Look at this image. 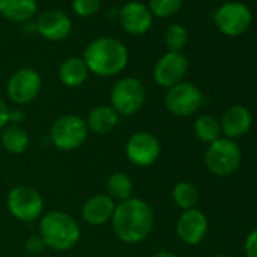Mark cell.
Wrapping results in <instances>:
<instances>
[{
	"label": "cell",
	"instance_id": "obj_34",
	"mask_svg": "<svg viewBox=\"0 0 257 257\" xmlns=\"http://www.w3.org/2000/svg\"><path fill=\"white\" fill-rule=\"evenodd\" d=\"M213 257H230V255H225V254H216V255H213Z\"/></svg>",
	"mask_w": 257,
	"mask_h": 257
},
{
	"label": "cell",
	"instance_id": "obj_25",
	"mask_svg": "<svg viewBox=\"0 0 257 257\" xmlns=\"http://www.w3.org/2000/svg\"><path fill=\"white\" fill-rule=\"evenodd\" d=\"M188 43V31L185 26L179 23H173L167 28L165 32V46L168 52H177L180 53Z\"/></svg>",
	"mask_w": 257,
	"mask_h": 257
},
{
	"label": "cell",
	"instance_id": "obj_23",
	"mask_svg": "<svg viewBox=\"0 0 257 257\" xmlns=\"http://www.w3.org/2000/svg\"><path fill=\"white\" fill-rule=\"evenodd\" d=\"M194 132H195V137L206 144L215 143L216 140L221 138V134H222L219 121L212 115L198 116L194 122Z\"/></svg>",
	"mask_w": 257,
	"mask_h": 257
},
{
	"label": "cell",
	"instance_id": "obj_19",
	"mask_svg": "<svg viewBox=\"0 0 257 257\" xmlns=\"http://www.w3.org/2000/svg\"><path fill=\"white\" fill-rule=\"evenodd\" d=\"M89 76V70L83 61V58L71 56L67 58L58 68V77L67 88H79L82 86Z\"/></svg>",
	"mask_w": 257,
	"mask_h": 257
},
{
	"label": "cell",
	"instance_id": "obj_13",
	"mask_svg": "<svg viewBox=\"0 0 257 257\" xmlns=\"http://www.w3.org/2000/svg\"><path fill=\"white\" fill-rule=\"evenodd\" d=\"M118 20L121 28L128 35H144L153 26V14L149 7L141 2H127L118 11Z\"/></svg>",
	"mask_w": 257,
	"mask_h": 257
},
{
	"label": "cell",
	"instance_id": "obj_32",
	"mask_svg": "<svg viewBox=\"0 0 257 257\" xmlns=\"http://www.w3.org/2000/svg\"><path fill=\"white\" fill-rule=\"evenodd\" d=\"M22 31L23 34H28V35H34L37 34V23L35 22H26L22 25Z\"/></svg>",
	"mask_w": 257,
	"mask_h": 257
},
{
	"label": "cell",
	"instance_id": "obj_7",
	"mask_svg": "<svg viewBox=\"0 0 257 257\" xmlns=\"http://www.w3.org/2000/svg\"><path fill=\"white\" fill-rule=\"evenodd\" d=\"M7 207L10 213L22 222H34L43 215V195L29 185L14 186L7 197Z\"/></svg>",
	"mask_w": 257,
	"mask_h": 257
},
{
	"label": "cell",
	"instance_id": "obj_11",
	"mask_svg": "<svg viewBox=\"0 0 257 257\" xmlns=\"http://www.w3.org/2000/svg\"><path fill=\"white\" fill-rule=\"evenodd\" d=\"M125 156L137 167H152L161 156V143L150 132H135L125 143Z\"/></svg>",
	"mask_w": 257,
	"mask_h": 257
},
{
	"label": "cell",
	"instance_id": "obj_35",
	"mask_svg": "<svg viewBox=\"0 0 257 257\" xmlns=\"http://www.w3.org/2000/svg\"><path fill=\"white\" fill-rule=\"evenodd\" d=\"M40 257H50V255H40Z\"/></svg>",
	"mask_w": 257,
	"mask_h": 257
},
{
	"label": "cell",
	"instance_id": "obj_3",
	"mask_svg": "<svg viewBox=\"0 0 257 257\" xmlns=\"http://www.w3.org/2000/svg\"><path fill=\"white\" fill-rule=\"evenodd\" d=\"M40 236L47 248L62 252L77 245L80 240V227L70 213L50 210L40 221Z\"/></svg>",
	"mask_w": 257,
	"mask_h": 257
},
{
	"label": "cell",
	"instance_id": "obj_27",
	"mask_svg": "<svg viewBox=\"0 0 257 257\" xmlns=\"http://www.w3.org/2000/svg\"><path fill=\"white\" fill-rule=\"evenodd\" d=\"M101 0H71V8L79 17H92L98 13Z\"/></svg>",
	"mask_w": 257,
	"mask_h": 257
},
{
	"label": "cell",
	"instance_id": "obj_15",
	"mask_svg": "<svg viewBox=\"0 0 257 257\" xmlns=\"http://www.w3.org/2000/svg\"><path fill=\"white\" fill-rule=\"evenodd\" d=\"M37 23V34H40L47 41H62L70 37L73 31L71 19L58 10H49L40 14Z\"/></svg>",
	"mask_w": 257,
	"mask_h": 257
},
{
	"label": "cell",
	"instance_id": "obj_36",
	"mask_svg": "<svg viewBox=\"0 0 257 257\" xmlns=\"http://www.w3.org/2000/svg\"><path fill=\"white\" fill-rule=\"evenodd\" d=\"M255 2H257V0H255Z\"/></svg>",
	"mask_w": 257,
	"mask_h": 257
},
{
	"label": "cell",
	"instance_id": "obj_8",
	"mask_svg": "<svg viewBox=\"0 0 257 257\" xmlns=\"http://www.w3.org/2000/svg\"><path fill=\"white\" fill-rule=\"evenodd\" d=\"M218 31L225 37H239L248 31L252 22L249 8L240 2L222 4L213 14Z\"/></svg>",
	"mask_w": 257,
	"mask_h": 257
},
{
	"label": "cell",
	"instance_id": "obj_18",
	"mask_svg": "<svg viewBox=\"0 0 257 257\" xmlns=\"http://www.w3.org/2000/svg\"><path fill=\"white\" fill-rule=\"evenodd\" d=\"M85 121L89 132L97 135H107L118 125L119 115L110 104H100L89 110Z\"/></svg>",
	"mask_w": 257,
	"mask_h": 257
},
{
	"label": "cell",
	"instance_id": "obj_1",
	"mask_svg": "<svg viewBox=\"0 0 257 257\" xmlns=\"http://www.w3.org/2000/svg\"><path fill=\"white\" fill-rule=\"evenodd\" d=\"M110 224L113 234L122 243H140L153 231L155 212L147 201L132 197L116 203Z\"/></svg>",
	"mask_w": 257,
	"mask_h": 257
},
{
	"label": "cell",
	"instance_id": "obj_28",
	"mask_svg": "<svg viewBox=\"0 0 257 257\" xmlns=\"http://www.w3.org/2000/svg\"><path fill=\"white\" fill-rule=\"evenodd\" d=\"M25 248H26V251H28L29 254L40 257V255L43 254V251H44L47 246H46L44 240L41 239V236H40V234H37V236H31V237L26 240Z\"/></svg>",
	"mask_w": 257,
	"mask_h": 257
},
{
	"label": "cell",
	"instance_id": "obj_2",
	"mask_svg": "<svg viewBox=\"0 0 257 257\" xmlns=\"http://www.w3.org/2000/svg\"><path fill=\"white\" fill-rule=\"evenodd\" d=\"M82 58L89 73L98 77H113L125 70L128 64V50L116 38L100 37L86 46Z\"/></svg>",
	"mask_w": 257,
	"mask_h": 257
},
{
	"label": "cell",
	"instance_id": "obj_29",
	"mask_svg": "<svg viewBox=\"0 0 257 257\" xmlns=\"http://www.w3.org/2000/svg\"><path fill=\"white\" fill-rule=\"evenodd\" d=\"M243 251L246 257H257V228L249 231V234L245 239Z\"/></svg>",
	"mask_w": 257,
	"mask_h": 257
},
{
	"label": "cell",
	"instance_id": "obj_6",
	"mask_svg": "<svg viewBox=\"0 0 257 257\" xmlns=\"http://www.w3.org/2000/svg\"><path fill=\"white\" fill-rule=\"evenodd\" d=\"M242 161V153L237 144L228 138H219L215 143L209 144L204 164L207 170L219 177H225L237 171Z\"/></svg>",
	"mask_w": 257,
	"mask_h": 257
},
{
	"label": "cell",
	"instance_id": "obj_33",
	"mask_svg": "<svg viewBox=\"0 0 257 257\" xmlns=\"http://www.w3.org/2000/svg\"><path fill=\"white\" fill-rule=\"evenodd\" d=\"M153 257H179V255H177V254H174V252H171V251L164 249V251H158Z\"/></svg>",
	"mask_w": 257,
	"mask_h": 257
},
{
	"label": "cell",
	"instance_id": "obj_30",
	"mask_svg": "<svg viewBox=\"0 0 257 257\" xmlns=\"http://www.w3.org/2000/svg\"><path fill=\"white\" fill-rule=\"evenodd\" d=\"M10 110L11 109L8 107V104L0 98V132L10 124Z\"/></svg>",
	"mask_w": 257,
	"mask_h": 257
},
{
	"label": "cell",
	"instance_id": "obj_5",
	"mask_svg": "<svg viewBox=\"0 0 257 257\" xmlns=\"http://www.w3.org/2000/svg\"><path fill=\"white\" fill-rule=\"evenodd\" d=\"M147 89L137 77H122L110 89V106L121 116L135 115L146 104Z\"/></svg>",
	"mask_w": 257,
	"mask_h": 257
},
{
	"label": "cell",
	"instance_id": "obj_26",
	"mask_svg": "<svg viewBox=\"0 0 257 257\" xmlns=\"http://www.w3.org/2000/svg\"><path fill=\"white\" fill-rule=\"evenodd\" d=\"M183 5V0H149V10L153 17L170 19L176 16Z\"/></svg>",
	"mask_w": 257,
	"mask_h": 257
},
{
	"label": "cell",
	"instance_id": "obj_22",
	"mask_svg": "<svg viewBox=\"0 0 257 257\" xmlns=\"http://www.w3.org/2000/svg\"><path fill=\"white\" fill-rule=\"evenodd\" d=\"M115 203L125 201L134 197V180L131 176L122 173V171H115L112 173L107 180H106V192Z\"/></svg>",
	"mask_w": 257,
	"mask_h": 257
},
{
	"label": "cell",
	"instance_id": "obj_17",
	"mask_svg": "<svg viewBox=\"0 0 257 257\" xmlns=\"http://www.w3.org/2000/svg\"><path fill=\"white\" fill-rule=\"evenodd\" d=\"M219 125H221V132L225 135V138H228V140L240 138L249 131L251 113L242 104L230 106L224 112V115L219 121Z\"/></svg>",
	"mask_w": 257,
	"mask_h": 257
},
{
	"label": "cell",
	"instance_id": "obj_4",
	"mask_svg": "<svg viewBox=\"0 0 257 257\" xmlns=\"http://www.w3.org/2000/svg\"><path fill=\"white\" fill-rule=\"evenodd\" d=\"M89 131L86 121L74 113L58 116L50 127V141L61 152H73L88 140Z\"/></svg>",
	"mask_w": 257,
	"mask_h": 257
},
{
	"label": "cell",
	"instance_id": "obj_14",
	"mask_svg": "<svg viewBox=\"0 0 257 257\" xmlns=\"http://www.w3.org/2000/svg\"><path fill=\"white\" fill-rule=\"evenodd\" d=\"M209 230V222L206 215L198 209L183 210L176 224L177 236L182 242L188 245H198L204 240Z\"/></svg>",
	"mask_w": 257,
	"mask_h": 257
},
{
	"label": "cell",
	"instance_id": "obj_31",
	"mask_svg": "<svg viewBox=\"0 0 257 257\" xmlns=\"http://www.w3.org/2000/svg\"><path fill=\"white\" fill-rule=\"evenodd\" d=\"M26 115L22 109H14V110H10V124H17L20 125L23 121H25Z\"/></svg>",
	"mask_w": 257,
	"mask_h": 257
},
{
	"label": "cell",
	"instance_id": "obj_21",
	"mask_svg": "<svg viewBox=\"0 0 257 257\" xmlns=\"http://www.w3.org/2000/svg\"><path fill=\"white\" fill-rule=\"evenodd\" d=\"M0 141L5 150L11 155H22L29 147V134L26 128L17 124H8L2 132H0Z\"/></svg>",
	"mask_w": 257,
	"mask_h": 257
},
{
	"label": "cell",
	"instance_id": "obj_24",
	"mask_svg": "<svg viewBox=\"0 0 257 257\" xmlns=\"http://www.w3.org/2000/svg\"><path fill=\"white\" fill-rule=\"evenodd\" d=\"M198 189L195 188L194 183L191 182H179L173 188V200L177 207L182 210H189L195 209L198 203Z\"/></svg>",
	"mask_w": 257,
	"mask_h": 257
},
{
	"label": "cell",
	"instance_id": "obj_12",
	"mask_svg": "<svg viewBox=\"0 0 257 257\" xmlns=\"http://www.w3.org/2000/svg\"><path fill=\"white\" fill-rule=\"evenodd\" d=\"M189 68L188 58L180 52H167L162 55L153 68V79L162 88H171L183 82Z\"/></svg>",
	"mask_w": 257,
	"mask_h": 257
},
{
	"label": "cell",
	"instance_id": "obj_16",
	"mask_svg": "<svg viewBox=\"0 0 257 257\" xmlns=\"http://www.w3.org/2000/svg\"><path fill=\"white\" fill-rule=\"evenodd\" d=\"M116 203L107 194L91 195L82 206V219L89 225H104L112 219Z\"/></svg>",
	"mask_w": 257,
	"mask_h": 257
},
{
	"label": "cell",
	"instance_id": "obj_20",
	"mask_svg": "<svg viewBox=\"0 0 257 257\" xmlns=\"http://www.w3.org/2000/svg\"><path fill=\"white\" fill-rule=\"evenodd\" d=\"M38 11L37 0H0V14L13 23L31 22Z\"/></svg>",
	"mask_w": 257,
	"mask_h": 257
},
{
	"label": "cell",
	"instance_id": "obj_10",
	"mask_svg": "<svg viewBox=\"0 0 257 257\" xmlns=\"http://www.w3.org/2000/svg\"><path fill=\"white\" fill-rule=\"evenodd\" d=\"M41 86V74L31 67H23L19 68L10 77L7 85V94L10 100L16 104H29L40 95Z\"/></svg>",
	"mask_w": 257,
	"mask_h": 257
},
{
	"label": "cell",
	"instance_id": "obj_9",
	"mask_svg": "<svg viewBox=\"0 0 257 257\" xmlns=\"http://www.w3.org/2000/svg\"><path fill=\"white\" fill-rule=\"evenodd\" d=\"M203 101V92L191 82H180L168 88L165 94V107L174 116H189L195 113Z\"/></svg>",
	"mask_w": 257,
	"mask_h": 257
}]
</instances>
